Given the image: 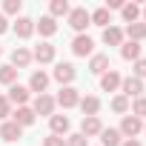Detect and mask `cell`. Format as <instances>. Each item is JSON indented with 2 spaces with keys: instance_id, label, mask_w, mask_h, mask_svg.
Segmentation results:
<instances>
[{
  "instance_id": "cell-1",
  "label": "cell",
  "mask_w": 146,
  "mask_h": 146,
  "mask_svg": "<svg viewBox=\"0 0 146 146\" xmlns=\"http://www.w3.org/2000/svg\"><path fill=\"white\" fill-rule=\"evenodd\" d=\"M126 140H132V137H137L140 132H143V120L140 117H135V115H123V120H120V129H117Z\"/></svg>"
},
{
  "instance_id": "cell-33",
  "label": "cell",
  "mask_w": 146,
  "mask_h": 146,
  "mask_svg": "<svg viewBox=\"0 0 146 146\" xmlns=\"http://www.w3.org/2000/svg\"><path fill=\"white\" fill-rule=\"evenodd\" d=\"M9 115H12V103H9L6 95H0V120H6Z\"/></svg>"
},
{
  "instance_id": "cell-35",
  "label": "cell",
  "mask_w": 146,
  "mask_h": 146,
  "mask_svg": "<svg viewBox=\"0 0 146 146\" xmlns=\"http://www.w3.org/2000/svg\"><path fill=\"white\" fill-rule=\"evenodd\" d=\"M43 146H66V137H57V135H49V137H43Z\"/></svg>"
},
{
  "instance_id": "cell-22",
  "label": "cell",
  "mask_w": 146,
  "mask_h": 146,
  "mask_svg": "<svg viewBox=\"0 0 146 146\" xmlns=\"http://www.w3.org/2000/svg\"><path fill=\"white\" fill-rule=\"evenodd\" d=\"M123 143V135L117 132V129H106L103 126V132H100V146H120Z\"/></svg>"
},
{
  "instance_id": "cell-6",
  "label": "cell",
  "mask_w": 146,
  "mask_h": 146,
  "mask_svg": "<svg viewBox=\"0 0 146 146\" xmlns=\"http://www.w3.org/2000/svg\"><path fill=\"white\" fill-rule=\"evenodd\" d=\"M75 75H78V72H75V66H72V63H57L54 66V80L60 83V86H69L72 80H75Z\"/></svg>"
},
{
  "instance_id": "cell-16",
  "label": "cell",
  "mask_w": 146,
  "mask_h": 146,
  "mask_svg": "<svg viewBox=\"0 0 146 146\" xmlns=\"http://www.w3.org/2000/svg\"><path fill=\"white\" fill-rule=\"evenodd\" d=\"M78 106L83 109V117H92V115H98V112H100V98L86 95V98H80V103H78Z\"/></svg>"
},
{
  "instance_id": "cell-25",
  "label": "cell",
  "mask_w": 146,
  "mask_h": 146,
  "mask_svg": "<svg viewBox=\"0 0 146 146\" xmlns=\"http://www.w3.org/2000/svg\"><path fill=\"white\" fill-rule=\"evenodd\" d=\"M89 20H92L95 26H103V29L112 23V17H109V9H103V6H100V9H95V12H89Z\"/></svg>"
},
{
  "instance_id": "cell-17",
  "label": "cell",
  "mask_w": 146,
  "mask_h": 146,
  "mask_svg": "<svg viewBox=\"0 0 146 146\" xmlns=\"http://www.w3.org/2000/svg\"><path fill=\"white\" fill-rule=\"evenodd\" d=\"M15 35L23 37V40L32 37V35H35V20H32V17H17V23H15Z\"/></svg>"
},
{
  "instance_id": "cell-10",
  "label": "cell",
  "mask_w": 146,
  "mask_h": 146,
  "mask_svg": "<svg viewBox=\"0 0 146 146\" xmlns=\"http://www.w3.org/2000/svg\"><path fill=\"white\" fill-rule=\"evenodd\" d=\"M12 120H15L20 129H26V126H32V123L37 120V115H35L29 106H17V112H12Z\"/></svg>"
},
{
  "instance_id": "cell-32",
  "label": "cell",
  "mask_w": 146,
  "mask_h": 146,
  "mask_svg": "<svg viewBox=\"0 0 146 146\" xmlns=\"http://www.w3.org/2000/svg\"><path fill=\"white\" fill-rule=\"evenodd\" d=\"M66 146H89V137H83L80 132L78 135H69L66 137Z\"/></svg>"
},
{
  "instance_id": "cell-24",
  "label": "cell",
  "mask_w": 146,
  "mask_h": 146,
  "mask_svg": "<svg viewBox=\"0 0 146 146\" xmlns=\"http://www.w3.org/2000/svg\"><path fill=\"white\" fill-rule=\"evenodd\" d=\"M120 57L123 60H140V43H132V40H126L123 46H120Z\"/></svg>"
},
{
  "instance_id": "cell-28",
  "label": "cell",
  "mask_w": 146,
  "mask_h": 146,
  "mask_svg": "<svg viewBox=\"0 0 146 146\" xmlns=\"http://www.w3.org/2000/svg\"><path fill=\"white\" fill-rule=\"evenodd\" d=\"M123 20L126 23H137V17H140V6L137 3H123Z\"/></svg>"
},
{
  "instance_id": "cell-31",
  "label": "cell",
  "mask_w": 146,
  "mask_h": 146,
  "mask_svg": "<svg viewBox=\"0 0 146 146\" xmlns=\"http://www.w3.org/2000/svg\"><path fill=\"white\" fill-rule=\"evenodd\" d=\"M20 9H23L20 0H6V3H3V12L6 15H20Z\"/></svg>"
},
{
  "instance_id": "cell-29",
  "label": "cell",
  "mask_w": 146,
  "mask_h": 146,
  "mask_svg": "<svg viewBox=\"0 0 146 146\" xmlns=\"http://www.w3.org/2000/svg\"><path fill=\"white\" fill-rule=\"evenodd\" d=\"M109 106H112L117 115H126V112H129V98H123V95H115Z\"/></svg>"
},
{
  "instance_id": "cell-39",
  "label": "cell",
  "mask_w": 146,
  "mask_h": 146,
  "mask_svg": "<svg viewBox=\"0 0 146 146\" xmlns=\"http://www.w3.org/2000/svg\"><path fill=\"white\" fill-rule=\"evenodd\" d=\"M140 15H143V23H146V6H143V9H140Z\"/></svg>"
},
{
  "instance_id": "cell-41",
  "label": "cell",
  "mask_w": 146,
  "mask_h": 146,
  "mask_svg": "<svg viewBox=\"0 0 146 146\" xmlns=\"http://www.w3.org/2000/svg\"><path fill=\"white\" fill-rule=\"evenodd\" d=\"M143 132H146V126H143Z\"/></svg>"
},
{
  "instance_id": "cell-18",
  "label": "cell",
  "mask_w": 146,
  "mask_h": 146,
  "mask_svg": "<svg viewBox=\"0 0 146 146\" xmlns=\"http://www.w3.org/2000/svg\"><path fill=\"white\" fill-rule=\"evenodd\" d=\"M103 43H106V46H123V29L106 26V29H103Z\"/></svg>"
},
{
  "instance_id": "cell-21",
  "label": "cell",
  "mask_w": 146,
  "mask_h": 146,
  "mask_svg": "<svg viewBox=\"0 0 146 146\" xmlns=\"http://www.w3.org/2000/svg\"><path fill=\"white\" fill-rule=\"evenodd\" d=\"M89 72H92V75H103V72H109V54H92Z\"/></svg>"
},
{
  "instance_id": "cell-8",
  "label": "cell",
  "mask_w": 146,
  "mask_h": 146,
  "mask_svg": "<svg viewBox=\"0 0 146 146\" xmlns=\"http://www.w3.org/2000/svg\"><path fill=\"white\" fill-rule=\"evenodd\" d=\"M54 106H57L54 98H49V95H37L32 112H35V115H49V117H52V115H54Z\"/></svg>"
},
{
  "instance_id": "cell-34",
  "label": "cell",
  "mask_w": 146,
  "mask_h": 146,
  "mask_svg": "<svg viewBox=\"0 0 146 146\" xmlns=\"http://www.w3.org/2000/svg\"><path fill=\"white\" fill-rule=\"evenodd\" d=\"M135 78H137V80H143V78H146V57L135 60Z\"/></svg>"
},
{
  "instance_id": "cell-5",
  "label": "cell",
  "mask_w": 146,
  "mask_h": 146,
  "mask_svg": "<svg viewBox=\"0 0 146 146\" xmlns=\"http://www.w3.org/2000/svg\"><path fill=\"white\" fill-rule=\"evenodd\" d=\"M72 52H75L78 57H86V54L95 52V40H92L89 35H78L75 40H72Z\"/></svg>"
},
{
  "instance_id": "cell-3",
  "label": "cell",
  "mask_w": 146,
  "mask_h": 146,
  "mask_svg": "<svg viewBox=\"0 0 146 146\" xmlns=\"http://www.w3.org/2000/svg\"><path fill=\"white\" fill-rule=\"evenodd\" d=\"M89 23H92V20H89V12H86L83 6H78V9H72V12H69V26L75 29L78 35H83V29H86Z\"/></svg>"
},
{
  "instance_id": "cell-12",
  "label": "cell",
  "mask_w": 146,
  "mask_h": 146,
  "mask_svg": "<svg viewBox=\"0 0 146 146\" xmlns=\"http://www.w3.org/2000/svg\"><path fill=\"white\" fill-rule=\"evenodd\" d=\"M46 86H49V75L40 69V72H32L29 78V92H37V95H46Z\"/></svg>"
},
{
  "instance_id": "cell-4",
  "label": "cell",
  "mask_w": 146,
  "mask_h": 146,
  "mask_svg": "<svg viewBox=\"0 0 146 146\" xmlns=\"http://www.w3.org/2000/svg\"><path fill=\"white\" fill-rule=\"evenodd\" d=\"M54 103H60L63 109H72V106H78V103H80V92H78L75 86H63V89L57 92Z\"/></svg>"
},
{
  "instance_id": "cell-11",
  "label": "cell",
  "mask_w": 146,
  "mask_h": 146,
  "mask_svg": "<svg viewBox=\"0 0 146 146\" xmlns=\"http://www.w3.org/2000/svg\"><path fill=\"white\" fill-rule=\"evenodd\" d=\"M100 132H103V123H100L98 115L83 117V123H80V135H83V137H95V135H100Z\"/></svg>"
},
{
  "instance_id": "cell-19",
  "label": "cell",
  "mask_w": 146,
  "mask_h": 146,
  "mask_svg": "<svg viewBox=\"0 0 146 146\" xmlns=\"http://www.w3.org/2000/svg\"><path fill=\"white\" fill-rule=\"evenodd\" d=\"M49 126H52V135H57V137H60V135H66V132H69V126H72V123H69V117H66V115H52V117H49Z\"/></svg>"
},
{
  "instance_id": "cell-30",
  "label": "cell",
  "mask_w": 146,
  "mask_h": 146,
  "mask_svg": "<svg viewBox=\"0 0 146 146\" xmlns=\"http://www.w3.org/2000/svg\"><path fill=\"white\" fill-rule=\"evenodd\" d=\"M132 115L135 117H146V98H135V103H132Z\"/></svg>"
},
{
  "instance_id": "cell-14",
  "label": "cell",
  "mask_w": 146,
  "mask_h": 146,
  "mask_svg": "<svg viewBox=\"0 0 146 146\" xmlns=\"http://www.w3.org/2000/svg\"><path fill=\"white\" fill-rule=\"evenodd\" d=\"M29 63H32V52H29L26 46H17V49L12 52V63H9V66H15V69L20 72V69H26Z\"/></svg>"
},
{
  "instance_id": "cell-38",
  "label": "cell",
  "mask_w": 146,
  "mask_h": 146,
  "mask_svg": "<svg viewBox=\"0 0 146 146\" xmlns=\"http://www.w3.org/2000/svg\"><path fill=\"white\" fill-rule=\"evenodd\" d=\"M120 146H140V140H137V137H132V140H123Z\"/></svg>"
},
{
  "instance_id": "cell-2",
  "label": "cell",
  "mask_w": 146,
  "mask_h": 146,
  "mask_svg": "<svg viewBox=\"0 0 146 146\" xmlns=\"http://www.w3.org/2000/svg\"><path fill=\"white\" fill-rule=\"evenodd\" d=\"M120 95H123V98H129V100L143 98V80H137L135 75L123 78V80H120Z\"/></svg>"
},
{
  "instance_id": "cell-27",
  "label": "cell",
  "mask_w": 146,
  "mask_h": 146,
  "mask_svg": "<svg viewBox=\"0 0 146 146\" xmlns=\"http://www.w3.org/2000/svg\"><path fill=\"white\" fill-rule=\"evenodd\" d=\"M17 80V69L15 66H0V83L3 86H15Z\"/></svg>"
},
{
  "instance_id": "cell-37",
  "label": "cell",
  "mask_w": 146,
  "mask_h": 146,
  "mask_svg": "<svg viewBox=\"0 0 146 146\" xmlns=\"http://www.w3.org/2000/svg\"><path fill=\"white\" fill-rule=\"evenodd\" d=\"M6 29H9V20H6V15H0V35H3Z\"/></svg>"
},
{
  "instance_id": "cell-26",
  "label": "cell",
  "mask_w": 146,
  "mask_h": 146,
  "mask_svg": "<svg viewBox=\"0 0 146 146\" xmlns=\"http://www.w3.org/2000/svg\"><path fill=\"white\" fill-rule=\"evenodd\" d=\"M69 12H72V6L66 3V0H52L49 3V17H63Z\"/></svg>"
},
{
  "instance_id": "cell-9",
  "label": "cell",
  "mask_w": 146,
  "mask_h": 146,
  "mask_svg": "<svg viewBox=\"0 0 146 146\" xmlns=\"http://www.w3.org/2000/svg\"><path fill=\"white\" fill-rule=\"evenodd\" d=\"M120 72H115V69H109V72H103L100 75V89L103 92H117L120 89Z\"/></svg>"
},
{
  "instance_id": "cell-15",
  "label": "cell",
  "mask_w": 146,
  "mask_h": 146,
  "mask_svg": "<svg viewBox=\"0 0 146 146\" xmlns=\"http://www.w3.org/2000/svg\"><path fill=\"white\" fill-rule=\"evenodd\" d=\"M29 86H20V83H15V86H9V103H17V106H26V100H29Z\"/></svg>"
},
{
  "instance_id": "cell-7",
  "label": "cell",
  "mask_w": 146,
  "mask_h": 146,
  "mask_svg": "<svg viewBox=\"0 0 146 146\" xmlns=\"http://www.w3.org/2000/svg\"><path fill=\"white\" fill-rule=\"evenodd\" d=\"M32 60H37L40 66H43V63H52V60H54V46H52L49 40L37 43V46H35V52H32Z\"/></svg>"
},
{
  "instance_id": "cell-36",
  "label": "cell",
  "mask_w": 146,
  "mask_h": 146,
  "mask_svg": "<svg viewBox=\"0 0 146 146\" xmlns=\"http://www.w3.org/2000/svg\"><path fill=\"white\" fill-rule=\"evenodd\" d=\"M103 9H109V12H112V9H123V0H109Z\"/></svg>"
},
{
  "instance_id": "cell-40",
  "label": "cell",
  "mask_w": 146,
  "mask_h": 146,
  "mask_svg": "<svg viewBox=\"0 0 146 146\" xmlns=\"http://www.w3.org/2000/svg\"><path fill=\"white\" fill-rule=\"evenodd\" d=\"M0 54H3V46H0Z\"/></svg>"
},
{
  "instance_id": "cell-23",
  "label": "cell",
  "mask_w": 146,
  "mask_h": 146,
  "mask_svg": "<svg viewBox=\"0 0 146 146\" xmlns=\"http://www.w3.org/2000/svg\"><path fill=\"white\" fill-rule=\"evenodd\" d=\"M35 29H37L43 37H52V35L57 32V23H54V17H49V15H46V17H40V20L35 23Z\"/></svg>"
},
{
  "instance_id": "cell-20",
  "label": "cell",
  "mask_w": 146,
  "mask_h": 146,
  "mask_svg": "<svg viewBox=\"0 0 146 146\" xmlns=\"http://www.w3.org/2000/svg\"><path fill=\"white\" fill-rule=\"evenodd\" d=\"M123 35H126L132 43H140V40H146V23H140V20H137V23H129Z\"/></svg>"
},
{
  "instance_id": "cell-13",
  "label": "cell",
  "mask_w": 146,
  "mask_h": 146,
  "mask_svg": "<svg viewBox=\"0 0 146 146\" xmlns=\"http://www.w3.org/2000/svg\"><path fill=\"white\" fill-rule=\"evenodd\" d=\"M0 137H3L6 143H15V140H20V137H23V129H20L15 120H6L3 126H0Z\"/></svg>"
}]
</instances>
